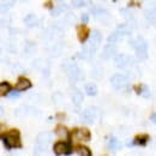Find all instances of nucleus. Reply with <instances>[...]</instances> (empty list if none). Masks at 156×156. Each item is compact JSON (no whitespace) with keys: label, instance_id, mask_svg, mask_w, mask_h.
I'll return each mask as SVG.
<instances>
[{"label":"nucleus","instance_id":"nucleus-1","mask_svg":"<svg viewBox=\"0 0 156 156\" xmlns=\"http://www.w3.org/2000/svg\"><path fill=\"white\" fill-rule=\"evenodd\" d=\"M130 46H132V48L136 52L137 58L139 60H145L148 59V48H149V43L148 41L144 39L143 36H137L136 39H132L129 41Z\"/></svg>","mask_w":156,"mask_h":156},{"label":"nucleus","instance_id":"nucleus-2","mask_svg":"<svg viewBox=\"0 0 156 156\" xmlns=\"http://www.w3.org/2000/svg\"><path fill=\"white\" fill-rule=\"evenodd\" d=\"M5 147L7 150H11L12 148H20V133L18 130H11L9 132H5L4 136L1 137Z\"/></svg>","mask_w":156,"mask_h":156},{"label":"nucleus","instance_id":"nucleus-3","mask_svg":"<svg viewBox=\"0 0 156 156\" xmlns=\"http://www.w3.org/2000/svg\"><path fill=\"white\" fill-rule=\"evenodd\" d=\"M65 70H66L67 77H69L71 83H77L78 80H82L84 78V75H83L82 70L78 67V65L75 64V62L66 64L65 65Z\"/></svg>","mask_w":156,"mask_h":156},{"label":"nucleus","instance_id":"nucleus-4","mask_svg":"<svg viewBox=\"0 0 156 156\" xmlns=\"http://www.w3.org/2000/svg\"><path fill=\"white\" fill-rule=\"evenodd\" d=\"M135 64V59L131 58V57H129V55H126V54H115L114 55V65H115V67L118 69H126L127 66H130V65H133Z\"/></svg>","mask_w":156,"mask_h":156},{"label":"nucleus","instance_id":"nucleus-5","mask_svg":"<svg viewBox=\"0 0 156 156\" xmlns=\"http://www.w3.org/2000/svg\"><path fill=\"white\" fill-rule=\"evenodd\" d=\"M111 84L115 90H122V89H125L127 87L129 79H127L126 76H124L121 73H115L111 78Z\"/></svg>","mask_w":156,"mask_h":156},{"label":"nucleus","instance_id":"nucleus-6","mask_svg":"<svg viewBox=\"0 0 156 156\" xmlns=\"http://www.w3.org/2000/svg\"><path fill=\"white\" fill-rule=\"evenodd\" d=\"M96 118H98V109L95 107H88V108H85L83 111L82 115H80L82 121L85 122V124H93V122H95Z\"/></svg>","mask_w":156,"mask_h":156},{"label":"nucleus","instance_id":"nucleus-7","mask_svg":"<svg viewBox=\"0 0 156 156\" xmlns=\"http://www.w3.org/2000/svg\"><path fill=\"white\" fill-rule=\"evenodd\" d=\"M52 138H53V135L51 132H41L39 133V136L36 137V145L41 149L46 150L47 147L51 144Z\"/></svg>","mask_w":156,"mask_h":156},{"label":"nucleus","instance_id":"nucleus-8","mask_svg":"<svg viewBox=\"0 0 156 156\" xmlns=\"http://www.w3.org/2000/svg\"><path fill=\"white\" fill-rule=\"evenodd\" d=\"M101 42H102V33H101L100 30H98V29L93 30V33H91V35H90V41H89L88 44L90 46V48H91L95 53L98 52Z\"/></svg>","mask_w":156,"mask_h":156},{"label":"nucleus","instance_id":"nucleus-9","mask_svg":"<svg viewBox=\"0 0 156 156\" xmlns=\"http://www.w3.org/2000/svg\"><path fill=\"white\" fill-rule=\"evenodd\" d=\"M53 150L57 155H69L72 153L71 143H65V142H57L53 147Z\"/></svg>","mask_w":156,"mask_h":156},{"label":"nucleus","instance_id":"nucleus-10","mask_svg":"<svg viewBox=\"0 0 156 156\" xmlns=\"http://www.w3.org/2000/svg\"><path fill=\"white\" fill-rule=\"evenodd\" d=\"M117 53H118L117 46H115L114 43H107V44L103 47V49H102V54H101V58L108 60V59L114 58V55H115Z\"/></svg>","mask_w":156,"mask_h":156},{"label":"nucleus","instance_id":"nucleus-11","mask_svg":"<svg viewBox=\"0 0 156 156\" xmlns=\"http://www.w3.org/2000/svg\"><path fill=\"white\" fill-rule=\"evenodd\" d=\"M72 138L77 139V140H83V142H89L91 139V133L88 129H79V130H75L72 132Z\"/></svg>","mask_w":156,"mask_h":156},{"label":"nucleus","instance_id":"nucleus-12","mask_svg":"<svg viewBox=\"0 0 156 156\" xmlns=\"http://www.w3.org/2000/svg\"><path fill=\"white\" fill-rule=\"evenodd\" d=\"M91 11H93V13L95 15V17H96L100 22H102V23H108V20H111L109 12H108L107 10L102 9V7H94V9H91Z\"/></svg>","mask_w":156,"mask_h":156},{"label":"nucleus","instance_id":"nucleus-13","mask_svg":"<svg viewBox=\"0 0 156 156\" xmlns=\"http://www.w3.org/2000/svg\"><path fill=\"white\" fill-rule=\"evenodd\" d=\"M89 35H90V30H89V28H88L85 24L78 25L77 27V36H78V40H79L80 43H84V42L88 40Z\"/></svg>","mask_w":156,"mask_h":156},{"label":"nucleus","instance_id":"nucleus-14","mask_svg":"<svg viewBox=\"0 0 156 156\" xmlns=\"http://www.w3.org/2000/svg\"><path fill=\"white\" fill-rule=\"evenodd\" d=\"M33 87V84H31V82L28 79V78L25 77H20L18 78V82L16 83V90H18V91H25V90H28V89H30Z\"/></svg>","mask_w":156,"mask_h":156},{"label":"nucleus","instance_id":"nucleus-15","mask_svg":"<svg viewBox=\"0 0 156 156\" xmlns=\"http://www.w3.org/2000/svg\"><path fill=\"white\" fill-rule=\"evenodd\" d=\"M132 28L126 23V24H119L117 28H115V31H117L119 35L121 36H129L132 34Z\"/></svg>","mask_w":156,"mask_h":156},{"label":"nucleus","instance_id":"nucleus-16","mask_svg":"<svg viewBox=\"0 0 156 156\" xmlns=\"http://www.w3.org/2000/svg\"><path fill=\"white\" fill-rule=\"evenodd\" d=\"M24 23H25V25L28 28H34V27H36L39 24V18H37L36 15L30 13V15H27L24 17Z\"/></svg>","mask_w":156,"mask_h":156},{"label":"nucleus","instance_id":"nucleus-17","mask_svg":"<svg viewBox=\"0 0 156 156\" xmlns=\"http://www.w3.org/2000/svg\"><path fill=\"white\" fill-rule=\"evenodd\" d=\"M67 10H69V6H67L66 4H60L58 6L52 7V10H51V16H52V17H58V16H60L61 13H64V12L67 11Z\"/></svg>","mask_w":156,"mask_h":156},{"label":"nucleus","instance_id":"nucleus-18","mask_svg":"<svg viewBox=\"0 0 156 156\" xmlns=\"http://www.w3.org/2000/svg\"><path fill=\"white\" fill-rule=\"evenodd\" d=\"M149 140H150L149 135H139V136L135 137L133 142L130 143L129 145H145Z\"/></svg>","mask_w":156,"mask_h":156},{"label":"nucleus","instance_id":"nucleus-19","mask_svg":"<svg viewBox=\"0 0 156 156\" xmlns=\"http://www.w3.org/2000/svg\"><path fill=\"white\" fill-rule=\"evenodd\" d=\"M95 54V52L90 48V46L89 44H85V46H83V48H82V51H80V53H79V57L82 59H90L93 55Z\"/></svg>","mask_w":156,"mask_h":156},{"label":"nucleus","instance_id":"nucleus-20","mask_svg":"<svg viewBox=\"0 0 156 156\" xmlns=\"http://www.w3.org/2000/svg\"><path fill=\"white\" fill-rule=\"evenodd\" d=\"M84 100V96H83V93L80 90H75V93L72 94V103L76 106V107H79L82 105Z\"/></svg>","mask_w":156,"mask_h":156},{"label":"nucleus","instance_id":"nucleus-21","mask_svg":"<svg viewBox=\"0 0 156 156\" xmlns=\"http://www.w3.org/2000/svg\"><path fill=\"white\" fill-rule=\"evenodd\" d=\"M145 20H148L149 24L155 25V20H156V13H155V7L148 9L145 11Z\"/></svg>","mask_w":156,"mask_h":156},{"label":"nucleus","instance_id":"nucleus-22","mask_svg":"<svg viewBox=\"0 0 156 156\" xmlns=\"http://www.w3.org/2000/svg\"><path fill=\"white\" fill-rule=\"evenodd\" d=\"M85 93H87V95H89V96H96L98 93V87H96V84H94V83H88V84L85 85Z\"/></svg>","mask_w":156,"mask_h":156},{"label":"nucleus","instance_id":"nucleus-23","mask_svg":"<svg viewBox=\"0 0 156 156\" xmlns=\"http://www.w3.org/2000/svg\"><path fill=\"white\" fill-rule=\"evenodd\" d=\"M54 133H55L58 137H60V138H66V137L69 136V131H67V129H66L65 126H62V125H58V126L55 127Z\"/></svg>","mask_w":156,"mask_h":156},{"label":"nucleus","instance_id":"nucleus-24","mask_svg":"<svg viewBox=\"0 0 156 156\" xmlns=\"http://www.w3.org/2000/svg\"><path fill=\"white\" fill-rule=\"evenodd\" d=\"M13 1H15V0H6V1L1 2V4H0V15L6 13V12L11 9V6H12Z\"/></svg>","mask_w":156,"mask_h":156},{"label":"nucleus","instance_id":"nucleus-25","mask_svg":"<svg viewBox=\"0 0 156 156\" xmlns=\"http://www.w3.org/2000/svg\"><path fill=\"white\" fill-rule=\"evenodd\" d=\"M10 90H11L10 83H7V82H1V83H0V98L6 96Z\"/></svg>","mask_w":156,"mask_h":156},{"label":"nucleus","instance_id":"nucleus-26","mask_svg":"<svg viewBox=\"0 0 156 156\" xmlns=\"http://www.w3.org/2000/svg\"><path fill=\"white\" fill-rule=\"evenodd\" d=\"M76 153L80 156H91L90 149L87 148V147H82V145H79V147L76 148Z\"/></svg>","mask_w":156,"mask_h":156},{"label":"nucleus","instance_id":"nucleus-27","mask_svg":"<svg viewBox=\"0 0 156 156\" xmlns=\"http://www.w3.org/2000/svg\"><path fill=\"white\" fill-rule=\"evenodd\" d=\"M108 147H109V149L111 150H118L120 147H121V144H120V142L118 140L117 138H114V137H112L111 139H109V143H108Z\"/></svg>","mask_w":156,"mask_h":156},{"label":"nucleus","instance_id":"nucleus-28","mask_svg":"<svg viewBox=\"0 0 156 156\" xmlns=\"http://www.w3.org/2000/svg\"><path fill=\"white\" fill-rule=\"evenodd\" d=\"M121 40V35H119L117 31H114V33H112L109 36H108V39H107V42L108 43H118L119 41Z\"/></svg>","mask_w":156,"mask_h":156},{"label":"nucleus","instance_id":"nucleus-29","mask_svg":"<svg viewBox=\"0 0 156 156\" xmlns=\"http://www.w3.org/2000/svg\"><path fill=\"white\" fill-rule=\"evenodd\" d=\"M64 22L66 23V24H73L75 22H76V15L73 13V12H67L66 13V16L64 17Z\"/></svg>","mask_w":156,"mask_h":156},{"label":"nucleus","instance_id":"nucleus-30","mask_svg":"<svg viewBox=\"0 0 156 156\" xmlns=\"http://www.w3.org/2000/svg\"><path fill=\"white\" fill-rule=\"evenodd\" d=\"M139 95H140V96H143L144 98H150V96H151V91H150L149 87H147V85H142Z\"/></svg>","mask_w":156,"mask_h":156},{"label":"nucleus","instance_id":"nucleus-31","mask_svg":"<svg viewBox=\"0 0 156 156\" xmlns=\"http://www.w3.org/2000/svg\"><path fill=\"white\" fill-rule=\"evenodd\" d=\"M71 4H72V6H73V7H76V9L84 7V6L87 5V2H85L84 0H72V1H71Z\"/></svg>","mask_w":156,"mask_h":156},{"label":"nucleus","instance_id":"nucleus-32","mask_svg":"<svg viewBox=\"0 0 156 156\" xmlns=\"http://www.w3.org/2000/svg\"><path fill=\"white\" fill-rule=\"evenodd\" d=\"M89 20H90V16L88 13H82L80 15V22L83 24H88L89 23Z\"/></svg>","mask_w":156,"mask_h":156},{"label":"nucleus","instance_id":"nucleus-33","mask_svg":"<svg viewBox=\"0 0 156 156\" xmlns=\"http://www.w3.org/2000/svg\"><path fill=\"white\" fill-rule=\"evenodd\" d=\"M6 96H7V98H20V91L15 89V91H12V93H11V90H10V91H9V94H7Z\"/></svg>","mask_w":156,"mask_h":156},{"label":"nucleus","instance_id":"nucleus-34","mask_svg":"<svg viewBox=\"0 0 156 156\" xmlns=\"http://www.w3.org/2000/svg\"><path fill=\"white\" fill-rule=\"evenodd\" d=\"M23 70H24V69H23V66H22L20 64H16V65L12 66V71L16 72V73H17V72H22Z\"/></svg>","mask_w":156,"mask_h":156},{"label":"nucleus","instance_id":"nucleus-35","mask_svg":"<svg viewBox=\"0 0 156 156\" xmlns=\"http://www.w3.org/2000/svg\"><path fill=\"white\" fill-rule=\"evenodd\" d=\"M5 132H6V131H5V126L0 122V139H1V137L4 136V133H5Z\"/></svg>","mask_w":156,"mask_h":156},{"label":"nucleus","instance_id":"nucleus-36","mask_svg":"<svg viewBox=\"0 0 156 156\" xmlns=\"http://www.w3.org/2000/svg\"><path fill=\"white\" fill-rule=\"evenodd\" d=\"M150 120H151V122H154V124H155L156 122V113H153V114H151Z\"/></svg>","mask_w":156,"mask_h":156},{"label":"nucleus","instance_id":"nucleus-37","mask_svg":"<svg viewBox=\"0 0 156 156\" xmlns=\"http://www.w3.org/2000/svg\"><path fill=\"white\" fill-rule=\"evenodd\" d=\"M140 88H142L140 85H136V87H135V90L137 91V94H138V95H139V93H140Z\"/></svg>","mask_w":156,"mask_h":156},{"label":"nucleus","instance_id":"nucleus-38","mask_svg":"<svg viewBox=\"0 0 156 156\" xmlns=\"http://www.w3.org/2000/svg\"><path fill=\"white\" fill-rule=\"evenodd\" d=\"M44 6H47V7H49V9H51V7H52V2H51V1H47V2L44 4Z\"/></svg>","mask_w":156,"mask_h":156},{"label":"nucleus","instance_id":"nucleus-39","mask_svg":"<svg viewBox=\"0 0 156 156\" xmlns=\"http://www.w3.org/2000/svg\"><path fill=\"white\" fill-rule=\"evenodd\" d=\"M4 24H6V22H5L4 20H0V27H1V25H4Z\"/></svg>","mask_w":156,"mask_h":156},{"label":"nucleus","instance_id":"nucleus-40","mask_svg":"<svg viewBox=\"0 0 156 156\" xmlns=\"http://www.w3.org/2000/svg\"><path fill=\"white\" fill-rule=\"evenodd\" d=\"M2 114H4V108L0 106V115H2Z\"/></svg>","mask_w":156,"mask_h":156},{"label":"nucleus","instance_id":"nucleus-41","mask_svg":"<svg viewBox=\"0 0 156 156\" xmlns=\"http://www.w3.org/2000/svg\"><path fill=\"white\" fill-rule=\"evenodd\" d=\"M22 1H29V0H22Z\"/></svg>","mask_w":156,"mask_h":156},{"label":"nucleus","instance_id":"nucleus-42","mask_svg":"<svg viewBox=\"0 0 156 156\" xmlns=\"http://www.w3.org/2000/svg\"><path fill=\"white\" fill-rule=\"evenodd\" d=\"M58 1H62V0H58Z\"/></svg>","mask_w":156,"mask_h":156},{"label":"nucleus","instance_id":"nucleus-43","mask_svg":"<svg viewBox=\"0 0 156 156\" xmlns=\"http://www.w3.org/2000/svg\"><path fill=\"white\" fill-rule=\"evenodd\" d=\"M2 1H6V0H2Z\"/></svg>","mask_w":156,"mask_h":156}]
</instances>
